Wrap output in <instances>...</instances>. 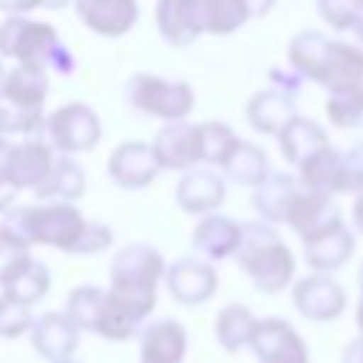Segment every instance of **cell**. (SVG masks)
<instances>
[{
	"mask_svg": "<svg viewBox=\"0 0 363 363\" xmlns=\"http://www.w3.org/2000/svg\"><path fill=\"white\" fill-rule=\"evenodd\" d=\"M340 193L363 196V142H354L343 150V170H340Z\"/></svg>",
	"mask_w": 363,
	"mask_h": 363,
	"instance_id": "cell-40",
	"label": "cell"
},
{
	"mask_svg": "<svg viewBox=\"0 0 363 363\" xmlns=\"http://www.w3.org/2000/svg\"><path fill=\"white\" fill-rule=\"evenodd\" d=\"M62 363H74V360H62Z\"/></svg>",
	"mask_w": 363,
	"mask_h": 363,
	"instance_id": "cell-54",
	"label": "cell"
},
{
	"mask_svg": "<svg viewBox=\"0 0 363 363\" xmlns=\"http://www.w3.org/2000/svg\"><path fill=\"white\" fill-rule=\"evenodd\" d=\"M31 261L34 258L28 252V244H23L17 235L0 227V286L11 284Z\"/></svg>",
	"mask_w": 363,
	"mask_h": 363,
	"instance_id": "cell-36",
	"label": "cell"
},
{
	"mask_svg": "<svg viewBox=\"0 0 363 363\" xmlns=\"http://www.w3.org/2000/svg\"><path fill=\"white\" fill-rule=\"evenodd\" d=\"M340 170H343V153L326 145L298 167V182L303 184V190L335 196L340 193Z\"/></svg>",
	"mask_w": 363,
	"mask_h": 363,
	"instance_id": "cell-25",
	"label": "cell"
},
{
	"mask_svg": "<svg viewBox=\"0 0 363 363\" xmlns=\"http://www.w3.org/2000/svg\"><path fill=\"white\" fill-rule=\"evenodd\" d=\"M0 57L17 60L28 68H54L60 74H74V54L60 43L54 26L31 20L26 14L6 17L0 23Z\"/></svg>",
	"mask_w": 363,
	"mask_h": 363,
	"instance_id": "cell-4",
	"label": "cell"
},
{
	"mask_svg": "<svg viewBox=\"0 0 363 363\" xmlns=\"http://www.w3.org/2000/svg\"><path fill=\"white\" fill-rule=\"evenodd\" d=\"M164 258L150 244H128L111 261V289L96 323V335L128 340L156 306V284L164 275Z\"/></svg>",
	"mask_w": 363,
	"mask_h": 363,
	"instance_id": "cell-1",
	"label": "cell"
},
{
	"mask_svg": "<svg viewBox=\"0 0 363 363\" xmlns=\"http://www.w3.org/2000/svg\"><path fill=\"white\" fill-rule=\"evenodd\" d=\"M68 3H77V0H43L45 9H65Z\"/></svg>",
	"mask_w": 363,
	"mask_h": 363,
	"instance_id": "cell-50",
	"label": "cell"
},
{
	"mask_svg": "<svg viewBox=\"0 0 363 363\" xmlns=\"http://www.w3.org/2000/svg\"><path fill=\"white\" fill-rule=\"evenodd\" d=\"M184 14L196 37L233 34L250 20L244 0H184Z\"/></svg>",
	"mask_w": 363,
	"mask_h": 363,
	"instance_id": "cell-14",
	"label": "cell"
},
{
	"mask_svg": "<svg viewBox=\"0 0 363 363\" xmlns=\"http://www.w3.org/2000/svg\"><path fill=\"white\" fill-rule=\"evenodd\" d=\"M295 309L315 323H326L343 315L346 309V289L326 272H312L292 286Z\"/></svg>",
	"mask_w": 363,
	"mask_h": 363,
	"instance_id": "cell-7",
	"label": "cell"
},
{
	"mask_svg": "<svg viewBox=\"0 0 363 363\" xmlns=\"http://www.w3.org/2000/svg\"><path fill=\"white\" fill-rule=\"evenodd\" d=\"M352 34L357 37V43H360V48H363V11H360V17L354 20V26H352Z\"/></svg>",
	"mask_w": 363,
	"mask_h": 363,
	"instance_id": "cell-48",
	"label": "cell"
},
{
	"mask_svg": "<svg viewBox=\"0 0 363 363\" xmlns=\"http://www.w3.org/2000/svg\"><path fill=\"white\" fill-rule=\"evenodd\" d=\"M286 224L298 233V238L306 244V241H315L318 235L335 230L337 224H343L340 218V210L335 204V199L329 193H315V190H301L289 216H286Z\"/></svg>",
	"mask_w": 363,
	"mask_h": 363,
	"instance_id": "cell-10",
	"label": "cell"
},
{
	"mask_svg": "<svg viewBox=\"0 0 363 363\" xmlns=\"http://www.w3.org/2000/svg\"><path fill=\"white\" fill-rule=\"evenodd\" d=\"M54 147L45 139H23L20 145H14L11 150V162H9V179L17 190H37L51 167H54Z\"/></svg>",
	"mask_w": 363,
	"mask_h": 363,
	"instance_id": "cell-16",
	"label": "cell"
},
{
	"mask_svg": "<svg viewBox=\"0 0 363 363\" xmlns=\"http://www.w3.org/2000/svg\"><path fill=\"white\" fill-rule=\"evenodd\" d=\"M111 241H113V233H111L108 224H102V221H88L85 235H82V241H79V247H77V255L102 252V250L111 247Z\"/></svg>",
	"mask_w": 363,
	"mask_h": 363,
	"instance_id": "cell-42",
	"label": "cell"
},
{
	"mask_svg": "<svg viewBox=\"0 0 363 363\" xmlns=\"http://www.w3.org/2000/svg\"><path fill=\"white\" fill-rule=\"evenodd\" d=\"M125 99L133 111L167 122H184L193 111V88L184 79H164L156 74H133L125 85Z\"/></svg>",
	"mask_w": 363,
	"mask_h": 363,
	"instance_id": "cell-5",
	"label": "cell"
},
{
	"mask_svg": "<svg viewBox=\"0 0 363 363\" xmlns=\"http://www.w3.org/2000/svg\"><path fill=\"white\" fill-rule=\"evenodd\" d=\"M48 289H51V272H48V267H45L43 261L34 258L11 284L3 286V295L11 298V301H17V303H23V306H31V303H37Z\"/></svg>",
	"mask_w": 363,
	"mask_h": 363,
	"instance_id": "cell-34",
	"label": "cell"
},
{
	"mask_svg": "<svg viewBox=\"0 0 363 363\" xmlns=\"http://www.w3.org/2000/svg\"><path fill=\"white\" fill-rule=\"evenodd\" d=\"M318 11L320 17L337 28V31H352L354 20L360 17V3L357 0H318Z\"/></svg>",
	"mask_w": 363,
	"mask_h": 363,
	"instance_id": "cell-39",
	"label": "cell"
},
{
	"mask_svg": "<svg viewBox=\"0 0 363 363\" xmlns=\"http://www.w3.org/2000/svg\"><path fill=\"white\" fill-rule=\"evenodd\" d=\"M224 182L213 170H187L176 184V201L184 213L210 216L224 201Z\"/></svg>",
	"mask_w": 363,
	"mask_h": 363,
	"instance_id": "cell-19",
	"label": "cell"
},
{
	"mask_svg": "<svg viewBox=\"0 0 363 363\" xmlns=\"http://www.w3.org/2000/svg\"><path fill=\"white\" fill-rule=\"evenodd\" d=\"M244 6L250 11V17H264L275 6V0H244Z\"/></svg>",
	"mask_w": 363,
	"mask_h": 363,
	"instance_id": "cell-46",
	"label": "cell"
},
{
	"mask_svg": "<svg viewBox=\"0 0 363 363\" xmlns=\"http://www.w3.org/2000/svg\"><path fill=\"white\" fill-rule=\"evenodd\" d=\"M298 116L295 111V94H286L281 88H267L258 91L250 102H247V122L258 130V133H281L292 119Z\"/></svg>",
	"mask_w": 363,
	"mask_h": 363,
	"instance_id": "cell-21",
	"label": "cell"
},
{
	"mask_svg": "<svg viewBox=\"0 0 363 363\" xmlns=\"http://www.w3.org/2000/svg\"><path fill=\"white\" fill-rule=\"evenodd\" d=\"M298 179L289 173H269L255 190H252V207L267 224L286 221L295 199H298Z\"/></svg>",
	"mask_w": 363,
	"mask_h": 363,
	"instance_id": "cell-22",
	"label": "cell"
},
{
	"mask_svg": "<svg viewBox=\"0 0 363 363\" xmlns=\"http://www.w3.org/2000/svg\"><path fill=\"white\" fill-rule=\"evenodd\" d=\"M354 252V233L346 224H337L335 230L318 235L315 241L303 244V258L315 272H332L340 269Z\"/></svg>",
	"mask_w": 363,
	"mask_h": 363,
	"instance_id": "cell-23",
	"label": "cell"
},
{
	"mask_svg": "<svg viewBox=\"0 0 363 363\" xmlns=\"http://www.w3.org/2000/svg\"><path fill=\"white\" fill-rule=\"evenodd\" d=\"M238 244H241V224L218 213L204 216L193 230V250L201 252L207 261H224L235 255Z\"/></svg>",
	"mask_w": 363,
	"mask_h": 363,
	"instance_id": "cell-20",
	"label": "cell"
},
{
	"mask_svg": "<svg viewBox=\"0 0 363 363\" xmlns=\"http://www.w3.org/2000/svg\"><path fill=\"white\" fill-rule=\"evenodd\" d=\"M159 170L162 167H159V159H156L150 142H139V139L122 142L108 156V176L125 190L147 187Z\"/></svg>",
	"mask_w": 363,
	"mask_h": 363,
	"instance_id": "cell-9",
	"label": "cell"
},
{
	"mask_svg": "<svg viewBox=\"0 0 363 363\" xmlns=\"http://www.w3.org/2000/svg\"><path fill=\"white\" fill-rule=\"evenodd\" d=\"M329 48H332V40H329L323 31L306 28V31H301V34H295V37L289 40V65H292L301 77L320 82L323 68H326Z\"/></svg>",
	"mask_w": 363,
	"mask_h": 363,
	"instance_id": "cell-24",
	"label": "cell"
},
{
	"mask_svg": "<svg viewBox=\"0 0 363 363\" xmlns=\"http://www.w3.org/2000/svg\"><path fill=\"white\" fill-rule=\"evenodd\" d=\"M278 145H281V153L289 164H303L309 156H315L320 147H326V133L318 122L312 119H303V116H295L281 133H278Z\"/></svg>",
	"mask_w": 363,
	"mask_h": 363,
	"instance_id": "cell-26",
	"label": "cell"
},
{
	"mask_svg": "<svg viewBox=\"0 0 363 363\" xmlns=\"http://www.w3.org/2000/svg\"><path fill=\"white\" fill-rule=\"evenodd\" d=\"M352 221H354V227L363 233V196H357V199H354V207H352Z\"/></svg>",
	"mask_w": 363,
	"mask_h": 363,
	"instance_id": "cell-47",
	"label": "cell"
},
{
	"mask_svg": "<svg viewBox=\"0 0 363 363\" xmlns=\"http://www.w3.org/2000/svg\"><path fill=\"white\" fill-rule=\"evenodd\" d=\"M164 281H167L170 295L184 306H199V303L210 301L218 286V275H216L213 264L199 261V258L173 261L164 272Z\"/></svg>",
	"mask_w": 363,
	"mask_h": 363,
	"instance_id": "cell-11",
	"label": "cell"
},
{
	"mask_svg": "<svg viewBox=\"0 0 363 363\" xmlns=\"http://www.w3.org/2000/svg\"><path fill=\"white\" fill-rule=\"evenodd\" d=\"M37 6H43V0H0V9L9 11V17H14V14H28V11H34Z\"/></svg>",
	"mask_w": 363,
	"mask_h": 363,
	"instance_id": "cell-44",
	"label": "cell"
},
{
	"mask_svg": "<svg viewBox=\"0 0 363 363\" xmlns=\"http://www.w3.org/2000/svg\"><path fill=\"white\" fill-rule=\"evenodd\" d=\"M357 3H360V9H363V0H357Z\"/></svg>",
	"mask_w": 363,
	"mask_h": 363,
	"instance_id": "cell-53",
	"label": "cell"
},
{
	"mask_svg": "<svg viewBox=\"0 0 363 363\" xmlns=\"http://www.w3.org/2000/svg\"><path fill=\"white\" fill-rule=\"evenodd\" d=\"M258 318L244 306V303H227L216 315V340L227 352H241L244 346L252 343Z\"/></svg>",
	"mask_w": 363,
	"mask_h": 363,
	"instance_id": "cell-28",
	"label": "cell"
},
{
	"mask_svg": "<svg viewBox=\"0 0 363 363\" xmlns=\"http://www.w3.org/2000/svg\"><path fill=\"white\" fill-rule=\"evenodd\" d=\"M199 142H201V162L224 167L241 139L224 122H201L199 125Z\"/></svg>",
	"mask_w": 363,
	"mask_h": 363,
	"instance_id": "cell-33",
	"label": "cell"
},
{
	"mask_svg": "<svg viewBox=\"0 0 363 363\" xmlns=\"http://www.w3.org/2000/svg\"><path fill=\"white\" fill-rule=\"evenodd\" d=\"M250 349L258 363H309L306 340L284 318H264L255 326Z\"/></svg>",
	"mask_w": 363,
	"mask_h": 363,
	"instance_id": "cell-8",
	"label": "cell"
},
{
	"mask_svg": "<svg viewBox=\"0 0 363 363\" xmlns=\"http://www.w3.org/2000/svg\"><path fill=\"white\" fill-rule=\"evenodd\" d=\"M357 286H360V295H363V264H360V269H357Z\"/></svg>",
	"mask_w": 363,
	"mask_h": 363,
	"instance_id": "cell-52",
	"label": "cell"
},
{
	"mask_svg": "<svg viewBox=\"0 0 363 363\" xmlns=\"http://www.w3.org/2000/svg\"><path fill=\"white\" fill-rule=\"evenodd\" d=\"M74 9L85 23V28L102 37H122L139 20L136 0H77Z\"/></svg>",
	"mask_w": 363,
	"mask_h": 363,
	"instance_id": "cell-15",
	"label": "cell"
},
{
	"mask_svg": "<svg viewBox=\"0 0 363 363\" xmlns=\"http://www.w3.org/2000/svg\"><path fill=\"white\" fill-rule=\"evenodd\" d=\"M354 323H357V329H360V335H363V295H360L357 309H354Z\"/></svg>",
	"mask_w": 363,
	"mask_h": 363,
	"instance_id": "cell-49",
	"label": "cell"
},
{
	"mask_svg": "<svg viewBox=\"0 0 363 363\" xmlns=\"http://www.w3.org/2000/svg\"><path fill=\"white\" fill-rule=\"evenodd\" d=\"M326 113L335 128H363V85L326 99Z\"/></svg>",
	"mask_w": 363,
	"mask_h": 363,
	"instance_id": "cell-37",
	"label": "cell"
},
{
	"mask_svg": "<svg viewBox=\"0 0 363 363\" xmlns=\"http://www.w3.org/2000/svg\"><path fill=\"white\" fill-rule=\"evenodd\" d=\"M31 346L51 363L71 360L79 346V326L65 312H45L34 318L31 326Z\"/></svg>",
	"mask_w": 363,
	"mask_h": 363,
	"instance_id": "cell-13",
	"label": "cell"
},
{
	"mask_svg": "<svg viewBox=\"0 0 363 363\" xmlns=\"http://www.w3.org/2000/svg\"><path fill=\"white\" fill-rule=\"evenodd\" d=\"M187 332L179 320H153L139 332V363H182Z\"/></svg>",
	"mask_w": 363,
	"mask_h": 363,
	"instance_id": "cell-17",
	"label": "cell"
},
{
	"mask_svg": "<svg viewBox=\"0 0 363 363\" xmlns=\"http://www.w3.org/2000/svg\"><path fill=\"white\" fill-rule=\"evenodd\" d=\"M320 85L329 91V96L349 94L354 88H360L363 85V48L349 45L343 40H332Z\"/></svg>",
	"mask_w": 363,
	"mask_h": 363,
	"instance_id": "cell-18",
	"label": "cell"
},
{
	"mask_svg": "<svg viewBox=\"0 0 363 363\" xmlns=\"http://www.w3.org/2000/svg\"><path fill=\"white\" fill-rule=\"evenodd\" d=\"M156 28L176 48H184L196 40L184 14V0H156Z\"/></svg>",
	"mask_w": 363,
	"mask_h": 363,
	"instance_id": "cell-35",
	"label": "cell"
},
{
	"mask_svg": "<svg viewBox=\"0 0 363 363\" xmlns=\"http://www.w3.org/2000/svg\"><path fill=\"white\" fill-rule=\"evenodd\" d=\"M269 164H267V153L252 145V142H238V147L233 150V156L227 159L224 164V176L235 184H244V187H258L267 176H269Z\"/></svg>",
	"mask_w": 363,
	"mask_h": 363,
	"instance_id": "cell-30",
	"label": "cell"
},
{
	"mask_svg": "<svg viewBox=\"0 0 363 363\" xmlns=\"http://www.w3.org/2000/svg\"><path fill=\"white\" fill-rule=\"evenodd\" d=\"M102 136V122H99V113L85 105V102H68V105H60L57 111H51L45 116V130H43V139L60 150L62 156H71V153H85L91 147H96Z\"/></svg>",
	"mask_w": 363,
	"mask_h": 363,
	"instance_id": "cell-6",
	"label": "cell"
},
{
	"mask_svg": "<svg viewBox=\"0 0 363 363\" xmlns=\"http://www.w3.org/2000/svg\"><path fill=\"white\" fill-rule=\"evenodd\" d=\"M6 77H9V71H6V62H3V57H0V91H3V85H6Z\"/></svg>",
	"mask_w": 363,
	"mask_h": 363,
	"instance_id": "cell-51",
	"label": "cell"
},
{
	"mask_svg": "<svg viewBox=\"0 0 363 363\" xmlns=\"http://www.w3.org/2000/svg\"><path fill=\"white\" fill-rule=\"evenodd\" d=\"M85 193V170L71 156H57L48 179L34 190L40 201H77Z\"/></svg>",
	"mask_w": 363,
	"mask_h": 363,
	"instance_id": "cell-27",
	"label": "cell"
},
{
	"mask_svg": "<svg viewBox=\"0 0 363 363\" xmlns=\"http://www.w3.org/2000/svg\"><path fill=\"white\" fill-rule=\"evenodd\" d=\"M3 94L11 96L14 102L31 108V111H43V102L48 96V71L43 68H28V65H17L9 71Z\"/></svg>",
	"mask_w": 363,
	"mask_h": 363,
	"instance_id": "cell-29",
	"label": "cell"
},
{
	"mask_svg": "<svg viewBox=\"0 0 363 363\" xmlns=\"http://www.w3.org/2000/svg\"><path fill=\"white\" fill-rule=\"evenodd\" d=\"M343 363H363V335L354 337V340L346 346V352H343Z\"/></svg>",
	"mask_w": 363,
	"mask_h": 363,
	"instance_id": "cell-45",
	"label": "cell"
},
{
	"mask_svg": "<svg viewBox=\"0 0 363 363\" xmlns=\"http://www.w3.org/2000/svg\"><path fill=\"white\" fill-rule=\"evenodd\" d=\"M105 298H108V289H99V286H77L71 289L68 301H65V315L79 326V329H91L96 332V323L102 318V306H105Z\"/></svg>",
	"mask_w": 363,
	"mask_h": 363,
	"instance_id": "cell-32",
	"label": "cell"
},
{
	"mask_svg": "<svg viewBox=\"0 0 363 363\" xmlns=\"http://www.w3.org/2000/svg\"><path fill=\"white\" fill-rule=\"evenodd\" d=\"M34 318L31 309L0 295V337H20L23 332H31Z\"/></svg>",
	"mask_w": 363,
	"mask_h": 363,
	"instance_id": "cell-38",
	"label": "cell"
},
{
	"mask_svg": "<svg viewBox=\"0 0 363 363\" xmlns=\"http://www.w3.org/2000/svg\"><path fill=\"white\" fill-rule=\"evenodd\" d=\"M150 145L159 159V167L164 170H187L196 162H201L199 125L193 122H167Z\"/></svg>",
	"mask_w": 363,
	"mask_h": 363,
	"instance_id": "cell-12",
	"label": "cell"
},
{
	"mask_svg": "<svg viewBox=\"0 0 363 363\" xmlns=\"http://www.w3.org/2000/svg\"><path fill=\"white\" fill-rule=\"evenodd\" d=\"M3 230L17 235L23 244H45L62 252L77 255V247L85 235L88 221L82 213L68 201H45V204H26L11 207L3 216Z\"/></svg>",
	"mask_w": 363,
	"mask_h": 363,
	"instance_id": "cell-2",
	"label": "cell"
},
{
	"mask_svg": "<svg viewBox=\"0 0 363 363\" xmlns=\"http://www.w3.org/2000/svg\"><path fill=\"white\" fill-rule=\"evenodd\" d=\"M238 267L250 275L258 292L275 295L289 286L295 275V255L281 241L272 224L267 221H244L241 224V244L235 252Z\"/></svg>",
	"mask_w": 363,
	"mask_h": 363,
	"instance_id": "cell-3",
	"label": "cell"
},
{
	"mask_svg": "<svg viewBox=\"0 0 363 363\" xmlns=\"http://www.w3.org/2000/svg\"><path fill=\"white\" fill-rule=\"evenodd\" d=\"M11 150H14V145L0 136V213H9L11 204H14V199H17V193H20V190L11 184V179H9Z\"/></svg>",
	"mask_w": 363,
	"mask_h": 363,
	"instance_id": "cell-41",
	"label": "cell"
},
{
	"mask_svg": "<svg viewBox=\"0 0 363 363\" xmlns=\"http://www.w3.org/2000/svg\"><path fill=\"white\" fill-rule=\"evenodd\" d=\"M269 82H272L275 88L286 91V94H298L303 77H301L295 68H272V71H269Z\"/></svg>",
	"mask_w": 363,
	"mask_h": 363,
	"instance_id": "cell-43",
	"label": "cell"
},
{
	"mask_svg": "<svg viewBox=\"0 0 363 363\" xmlns=\"http://www.w3.org/2000/svg\"><path fill=\"white\" fill-rule=\"evenodd\" d=\"M45 130V116L43 111H31L20 102H14L11 96H6L0 91V136L9 133H23L31 139H40Z\"/></svg>",
	"mask_w": 363,
	"mask_h": 363,
	"instance_id": "cell-31",
	"label": "cell"
}]
</instances>
